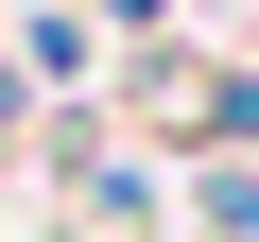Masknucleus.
Wrapping results in <instances>:
<instances>
[{
	"instance_id": "obj_1",
	"label": "nucleus",
	"mask_w": 259,
	"mask_h": 242,
	"mask_svg": "<svg viewBox=\"0 0 259 242\" xmlns=\"http://www.w3.org/2000/svg\"><path fill=\"white\" fill-rule=\"evenodd\" d=\"M156 104L190 121L207 156H259V69H156Z\"/></svg>"
},
{
	"instance_id": "obj_2",
	"label": "nucleus",
	"mask_w": 259,
	"mask_h": 242,
	"mask_svg": "<svg viewBox=\"0 0 259 242\" xmlns=\"http://www.w3.org/2000/svg\"><path fill=\"white\" fill-rule=\"evenodd\" d=\"M104 52H87V18H69V0H35V18H18V87H87Z\"/></svg>"
},
{
	"instance_id": "obj_3",
	"label": "nucleus",
	"mask_w": 259,
	"mask_h": 242,
	"mask_svg": "<svg viewBox=\"0 0 259 242\" xmlns=\"http://www.w3.org/2000/svg\"><path fill=\"white\" fill-rule=\"evenodd\" d=\"M0 156H18V69H0Z\"/></svg>"
}]
</instances>
